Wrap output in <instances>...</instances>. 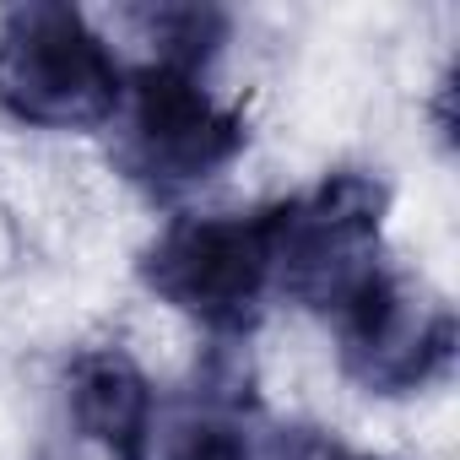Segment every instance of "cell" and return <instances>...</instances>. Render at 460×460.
I'll use <instances>...</instances> for the list:
<instances>
[{"label":"cell","mask_w":460,"mask_h":460,"mask_svg":"<svg viewBox=\"0 0 460 460\" xmlns=\"http://www.w3.org/2000/svg\"><path fill=\"white\" fill-rule=\"evenodd\" d=\"M341 368L368 395H411L455 363V309L422 282L379 266L341 309H331Z\"/></svg>","instance_id":"5b68a950"},{"label":"cell","mask_w":460,"mask_h":460,"mask_svg":"<svg viewBox=\"0 0 460 460\" xmlns=\"http://www.w3.org/2000/svg\"><path fill=\"white\" fill-rule=\"evenodd\" d=\"M141 282L217 341H244L277 293V206L173 217L141 250Z\"/></svg>","instance_id":"6da1fadb"},{"label":"cell","mask_w":460,"mask_h":460,"mask_svg":"<svg viewBox=\"0 0 460 460\" xmlns=\"http://www.w3.org/2000/svg\"><path fill=\"white\" fill-rule=\"evenodd\" d=\"M125 66L103 33L60 0L0 17V109L33 130H98L125 109Z\"/></svg>","instance_id":"7a4b0ae2"},{"label":"cell","mask_w":460,"mask_h":460,"mask_svg":"<svg viewBox=\"0 0 460 460\" xmlns=\"http://www.w3.org/2000/svg\"><path fill=\"white\" fill-rule=\"evenodd\" d=\"M163 460H255L250 422L239 395L206 390L173 428H168V455Z\"/></svg>","instance_id":"ba28073f"},{"label":"cell","mask_w":460,"mask_h":460,"mask_svg":"<svg viewBox=\"0 0 460 460\" xmlns=\"http://www.w3.org/2000/svg\"><path fill=\"white\" fill-rule=\"evenodd\" d=\"M71 422L103 460H152V379L125 347H82L66 368Z\"/></svg>","instance_id":"8992f818"},{"label":"cell","mask_w":460,"mask_h":460,"mask_svg":"<svg viewBox=\"0 0 460 460\" xmlns=\"http://www.w3.org/2000/svg\"><path fill=\"white\" fill-rule=\"evenodd\" d=\"M277 206V293L325 314L385 266L390 190L374 173H325Z\"/></svg>","instance_id":"3957f363"},{"label":"cell","mask_w":460,"mask_h":460,"mask_svg":"<svg viewBox=\"0 0 460 460\" xmlns=\"http://www.w3.org/2000/svg\"><path fill=\"white\" fill-rule=\"evenodd\" d=\"M125 146L119 163L125 173L152 190V195H179L206 179H217L250 146V125L239 109H227L200 71L157 66L146 60L125 82Z\"/></svg>","instance_id":"277c9868"},{"label":"cell","mask_w":460,"mask_h":460,"mask_svg":"<svg viewBox=\"0 0 460 460\" xmlns=\"http://www.w3.org/2000/svg\"><path fill=\"white\" fill-rule=\"evenodd\" d=\"M130 22L146 33L157 66H179V71H200L234 28L227 12L217 6H146V12H130Z\"/></svg>","instance_id":"52a82bcc"},{"label":"cell","mask_w":460,"mask_h":460,"mask_svg":"<svg viewBox=\"0 0 460 460\" xmlns=\"http://www.w3.org/2000/svg\"><path fill=\"white\" fill-rule=\"evenodd\" d=\"M288 460H385V455H363V449H341L325 438H304L298 449H288Z\"/></svg>","instance_id":"9c48e42d"}]
</instances>
